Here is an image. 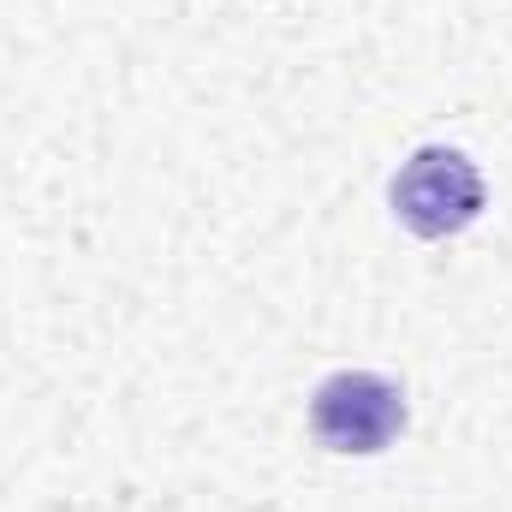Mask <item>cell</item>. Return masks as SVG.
I'll list each match as a JSON object with an SVG mask.
<instances>
[{"label":"cell","mask_w":512,"mask_h":512,"mask_svg":"<svg viewBox=\"0 0 512 512\" xmlns=\"http://www.w3.org/2000/svg\"><path fill=\"white\" fill-rule=\"evenodd\" d=\"M393 215L417 239L465 233L483 215V173H477V161L459 155V149H441V143L417 149L393 173Z\"/></svg>","instance_id":"6da1fadb"},{"label":"cell","mask_w":512,"mask_h":512,"mask_svg":"<svg viewBox=\"0 0 512 512\" xmlns=\"http://www.w3.org/2000/svg\"><path fill=\"white\" fill-rule=\"evenodd\" d=\"M310 429L328 453H387L393 435L405 429V393L376 370H340L316 387L310 399Z\"/></svg>","instance_id":"7a4b0ae2"}]
</instances>
